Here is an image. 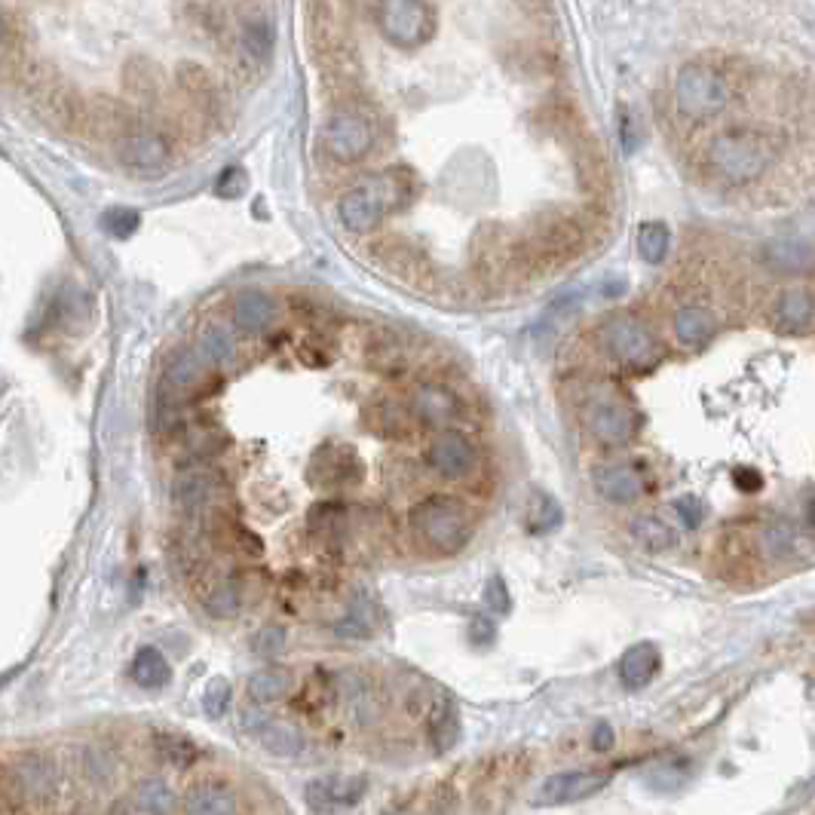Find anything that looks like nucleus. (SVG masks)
Here are the masks:
<instances>
[{"mask_svg": "<svg viewBox=\"0 0 815 815\" xmlns=\"http://www.w3.org/2000/svg\"><path fill=\"white\" fill-rule=\"evenodd\" d=\"M629 531H632V540L638 546H644L647 552H665V549H671L678 543L675 527L665 524L659 515H638L629 524Z\"/></svg>", "mask_w": 815, "mask_h": 815, "instance_id": "obj_26", "label": "nucleus"}, {"mask_svg": "<svg viewBox=\"0 0 815 815\" xmlns=\"http://www.w3.org/2000/svg\"><path fill=\"white\" fill-rule=\"evenodd\" d=\"M583 423L589 429V436L601 445H626L632 442V436L638 433V414L622 405L619 399H592L586 408H583Z\"/></svg>", "mask_w": 815, "mask_h": 815, "instance_id": "obj_9", "label": "nucleus"}, {"mask_svg": "<svg viewBox=\"0 0 815 815\" xmlns=\"http://www.w3.org/2000/svg\"><path fill=\"white\" fill-rule=\"evenodd\" d=\"M613 779V770H573V773H555L549 776L537 794H534V806H564V803H577L586 800L592 794H598L601 788H607Z\"/></svg>", "mask_w": 815, "mask_h": 815, "instance_id": "obj_11", "label": "nucleus"}, {"mask_svg": "<svg viewBox=\"0 0 815 815\" xmlns=\"http://www.w3.org/2000/svg\"><path fill=\"white\" fill-rule=\"evenodd\" d=\"M108 815H129V809H126V806H123V803H114V806H111V812H108Z\"/></svg>", "mask_w": 815, "mask_h": 815, "instance_id": "obj_51", "label": "nucleus"}, {"mask_svg": "<svg viewBox=\"0 0 815 815\" xmlns=\"http://www.w3.org/2000/svg\"><path fill=\"white\" fill-rule=\"evenodd\" d=\"M405 411L396 408L393 402H377L371 411H368V426L371 433L377 436H387V439H399V436H408V426H405Z\"/></svg>", "mask_w": 815, "mask_h": 815, "instance_id": "obj_35", "label": "nucleus"}, {"mask_svg": "<svg viewBox=\"0 0 815 815\" xmlns=\"http://www.w3.org/2000/svg\"><path fill=\"white\" fill-rule=\"evenodd\" d=\"M595 491L616 503L626 506L647 494V472L638 463H610L595 472Z\"/></svg>", "mask_w": 815, "mask_h": 815, "instance_id": "obj_14", "label": "nucleus"}, {"mask_svg": "<svg viewBox=\"0 0 815 815\" xmlns=\"http://www.w3.org/2000/svg\"><path fill=\"white\" fill-rule=\"evenodd\" d=\"M362 797V782L350 779H316L307 788V800L316 812H331L338 806H350Z\"/></svg>", "mask_w": 815, "mask_h": 815, "instance_id": "obj_21", "label": "nucleus"}, {"mask_svg": "<svg viewBox=\"0 0 815 815\" xmlns=\"http://www.w3.org/2000/svg\"><path fill=\"white\" fill-rule=\"evenodd\" d=\"M224 488V478L209 469V466H194V469H184L175 485H172V497L178 506L184 509H200L203 503H209L218 491Z\"/></svg>", "mask_w": 815, "mask_h": 815, "instance_id": "obj_16", "label": "nucleus"}, {"mask_svg": "<svg viewBox=\"0 0 815 815\" xmlns=\"http://www.w3.org/2000/svg\"><path fill=\"white\" fill-rule=\"evenodd\" d=\"M733 485L745 494H757L763 488V475L751 466H739V469H733Z\"/></svg>", "mask_w": 815, "mask_h": 815, "instance_id": "obj_45", "label": "nucleus"}, {"mask_svg": "<svg viewBox=\"0 0 815 815\" xmlns=\"http://www.w3.org/2000/svg\"><path fill=\"white\" fill-rule=\"evenodd\" d=\"M187 815H236V797L227 785H200L187 794Z\"/></svg>", "mask_w": 815, "mask_h": 815, "instance_id": "obj_25", "label": "nucleus"}, {"mask_svg": "<svg viewBox=\"0 0 815 815\" xmlns=\"http://www.w3.org/2000/svg\"><path fill=\"white\" fill-rule=\"evenodd\" d=\"M776 325L785 334H806L812 328V316H815V304H812V292L809 289H788L779 295L776 301Z\"/></svg>", "mask_w": 815, "mask_h": 815, "instance_id": "obj_17", "label": "nucleus"}, {"mask_svg": "<svg viewBox=\"0 0 815 815\" xmlns=\"http://www.w3.org/2000/svg\"><path fill=\"white\" fill-rule=\"evenodd\" d=\"M659 650H656V644H635V647H629L626 653H622V659H619V678H622V684H626L629 690H641V687H647L653 678H656V671H659Z\"/></svg>", "mask_w": 815, "mask_h": 815, "instance_id": "obj_18", "label": "nucleus"}, {"mask_svg": "<svg viewBox=\"0 0 815 815\" xmlns=\"http://www.w3.org/2000/svg\"><path fill=\"white\" fill-rule=\"evenodd\" d=\"M717 331V319L708 307L702 304H684L675 313V338L684 347H702L714 338Z\"/></svg>", "mask_w": 815, "mask_h": 815, "instance_id": "obj_19", "label": "nucleus"}, {"mask_svg": "<svg viewBox=\"0 0 815 815\" xmlns=\"http://www.w3.org/2000/svg\"><path fill=\"white\" fill-rule=\"evenodd\" d=\"M417 190H420V181L411 169H402V166L387 169L350 187L338 203V218L344 221L347 230L368 233L390 212L405 209L414 200Z\"/></svg>", "mask_w": 815, "mask_h": 815, "instance_id": "obj_1", "label": "nucleus"}, {"mask_svg": "<svg viewBox=\"0 0 815 815\" xmlns=\"http://www.w3.org/2000/svg\"><path fill=\"white\" fill-rule=\"evenodd\" d=\"M292 690V671L289 668H261L249 678V696L261 705L282 699Z\"/></svg>", "mask_w": 815, "mask_h": 815, "instance_id": "obj_29", "label": "nucleus"}, {"mask_svg": "<svg viewBox=\"0 0 815 815\" xmlns=\"http://www.w3.org/2000/svg\"><path fill=\"white\" fill-rule=\"evenodd\" d=\"M619 135H622V145H626V151H638V120L629 114V111H622V123H619Z\"/></svg>", "mask_w": 815, "mask_h": 815, "instance_id": "obj_48", "label": "nucleus"}, {"mask_svg": "<svg viewBox=\"0 0 815 815\" xmlns=\"http://www.w3.org/2000/svg\"><path fill=\"white\" fill-rule=\"evenodd\" d=\"M760 552L763 558H770V561H785L797 552V527L785 518H776L770 521L760 531Z\"/></svg>", "mask_w": 815, "mask_h": 815, "instance_id": "obj_27", "label": "nucleus"}, {"mask_svg": "<svg viewBox=\"0 0 815 815\" xmlns=\"http://www.w3.org/2000/svg\"><path fill=\"white\" fill-rule=\"evenodd\" d=\"M135 803L148 815H169L175 809V794L163 779H145L135 788Z\"/></svg>", "mask_w": 815, "mask_h": 815, "instance_id": "obj_33", "label": "nucleus"}, {"mask_svg": "<svg viewBox=\"0 0 815 815\" xmlns=\"http://www.w3.org/2000/svg\"><path fill=\"white\" fill-rule=\"evenodd\" d=\"M374 145V132L371 123L356 114V111H338L331 114L325 123V148L334 160L341 163H359L362 157H368Z\"/></svg>", "mask_w": 815, "mask_h": 815, "instance_id": "obj_10", "label": "nucleus"}, {"mask_svg": "<svg viewBox=\"0 0 815 815\" xmlns=\"http://www.w3.org/2000/svg\"><path fill=\"white\" fill-rule=\"evenodd\" d=\"M344 515L341 503H319L310 512V534L322 543H338L344 537Z\"/></svg>", "mask_w": 815, "mask_h": 815, "instance_id": "obj_32", "label": "nucleus"}, {"mask_svg": "<svg viewBox=\"0 0 815 815\" xmlns=\"http://www.w3.org/2000/svg\"><path fill=\"white\" fill-rule=\"evenodd\" d=\"M598 341L616 365L629 371H650L665 356L656 334L641 319L626 313L607 316L598 328Z\"/></svg>", "mask_w": 815, "mask_h": 815, "instance_id": "obj_4", "label": "nucleus"}, {"mask_svg": "<svg viewBox=\"0 0 815 815\" xmlns=\"http://www.w3.org/2000/svg\"><path fill=\"white\" fill-rule=\"evenodd\" d=\"M613 742H616V736H613L610 724H598V727H595V733H592V745H595V751H610V748H613Z\"/></svg>", "mask_w": 815, "mask_h": 815, "instance_id": "obj_50", "label": "nucleus"}, {"mask_svg": "<svg viewBox=\"0 0 815 815\" xmlns=\"http://www.w3.org/2000/svg\"><path fill=\"white\" fill-rule=\"evenodd\" d=\"M160 751H163L166 760H172L175 766H187L190 760L197 757V748L190 745L187 739H178V736H160Z\"/></svg>", "mask_w": 815, "mask_h": 815, "instance_id": "obj_43", "label": "nucleus"}, {"mask_svg": "<svg viewBox=\"0 0 815 815\" xmlns=\"http://www.w3.org/2000/svg\"><path fill=\"white\" fill-rule=\"evenodd\" d=\"M243 50L255 59V62H267L273 56V46H276V28L267 16H252L243 22Z\"/></svg>", "mask_w": 815, "mask_h": 815, "instance_id": "obj_28", "label": "nucleus"}, {"mask_svg": "<svg viewBox=\"0 0 815 815\" xmlns=\"http://www.w3.org/2000/svg\"><path fill=\"white\" fill-rule=\"evenodd\" d=\"M368 362L380 374H399V371H405V353H402V347L396 341H390V344H377L374 341L371 350H368Z\"/></svg>", "mask_w": 815, "mask_h": 815, "instance_id": "obj_39", "label": "nucleus"}, {"mask_svg": "<svg viewBox=\"0 0 815 815\" xmlns=\"http://www.w3.org/2000/svg\"><path fill=\"white\" fill-rule=\"evenodd\" d=\"M763 261L779 273H809L812 270V249L800 239H776L763 246Z\"/></svg>", "mask_w": 815, "mask_h": 815, "instance_id": "obj_23", "label": "nucleus"}, {"mask_svg": "<svg viewBox=\"0 0 815 815\" xmlns=\"http://www.w3.org/2000/svg\"><path fill=\"white\" fill-rule=\"evenodd\" d=\"M583 246V227L577 218L570 215H549L543 221H537L534 227V239H531V255L537 264H564L577 255V249Z\"/></svg>", "mask_w": 815, "mask_h": 815, "instance_id": "obj_8", "label": "nucleus"}, {"mask_svg": "<svg viewBox=\"0 0 815 815\" xmlns=\"http://www.w3.org/2000/svg\"><path fill=\"white\" fill-rule=\"evenodd\" d=\"M485 601H488V607H491L494 613H509L512 598H509V589H506V583H503L500 577H494V580L488 583V589H485Z\"/></svg>", "mask_w": 815, "mask_h": 815, "instance_id": "obj_44", "label": "nucleus"}, {"mask_svg": "<svg viewBox=\"0 0 815 815\" xmlns=\"http://www.w3.org/2000/svg\"><path fill=\"white\" fill-rule=\"evenodd\" d=\"M429 733L436 736V742L442 748L454 745V739H457V711H454V705L448 699H439L436 708L429 711Z\"/></svg>", "mask_w": 815, "mask_h": 815, "instance_id": "obj_38", "label": "nucleus"}, {"mask_svg": "<svg viewBox=\"0 0 815 815\" xmlns=\"http://www.w3.org/2000/svg\"><path fill=\"white\" fill-rule=\"evenodd\" d=\"M377 28L399 50H417L420 43L433 37L436 28V10L414 0H387L374 10Z\"/></svg>", "mask_w": 815, "mask_h": 815, "instance_id": "obj_6", "label": "nucleus"}, {"mask_svg": "<svg viewBox=\"0 0 815 815\" xmlns=\"http://www.w3.org/2000/svg\"><path fill=\"white\" fill-rule=\"evenodd\" d=\"M206 368H203V359L194 353V350H181L172 356L169 368H166V383L172 390L184 393V390H194L197 383L203 380Z\"/></svg>", "mask_w": 815, "mask_h": 815, "instance_id": "obj_30", "label": "nucleus"}, {"mask_svg": "<svg viewBox=\"0 0 815 815\" xmlns=\"http://www.w3.org/2000/svg\"><path fill=\"white\" fill-rule=\"evenodd\" d=\"M246 187H249V178H246L243 169H236V166H233V169H224L221 178H218V184H215L218 197H224V200L243 197V194H246Z\"/></svg>", "mask_w": 815, "mask_h": 815, "instance_id": "obj_42", "label": "nucleus"}, {"mask_svg": "<svg viewBox=\"0 0 815 815\" xmlns=\"http://www.w3.org/2000/svg\"><path fill=\"white\" fill-rule=\"evenodd\" d=\"M475 463H478V454L469 436L457 433V429H442V433L426 445V466L436 475L448 478V482H460V478L472 475Z\"/></svg>", "mask_w": 815, "mask_h": 815, "instance_id": "obj_12", "label": "nucleus"}, {"mask_svg": "<svg viewBox=\"0 0 815 815\" xmlns=\"http://www.w3.org/2000/svg\"><path fill=\"white\" fill-rule=\"evenodd\" d=\"M362 478L359 454L344 442H325L313 451L307 466V482L316 491H341Z\"/></svg>", "mask_w": 815, "mask_h": 815, "instance_id": "obj_7", "label": "nucleus"}, {"mask_svg": "<svg viewBox=\"0 0 815 815\" xmlns=\"http://www.w3.org/2000/svg\"><path fill=\"white\" fill-rule=\"evenodd\" d=\"M411 414L426 426H445L460 414V402L445 383H420L411 396Z\"/></svg>", "mask_w": 815, "mask_h": 815, "instance_id": "obj_15", "label": "nucleus"}, {"mask_svg": "<svg viewBox=\"0 0 815 815\" xmlns=\"http://www.w3.org/2000/svg\"><path fill=\"white\" fill-rule=\"evenodd\" d=\"M117 157L132 175H160L169 166V145L157 132H132L120 141Z\"/></svg>", "mask_w": 815, "mask_h": 815, "instance_id": "obj_13", "label": "nucleus"}, {"mask_svg": "<svg viewBox=\"0 0 815 815\" xmlns=\"http://www.w3.org/2000/svg\"><path fill=\"white\" fill-rule=\"evenodd\" d=\"M671 246V233L662 221H647L638 230V252L647 264H659L668 255Z\"/></svg>", "mask_w": 815, "mask_h": 815, "instance_id": "obj_36", "label": "nucleus"}, {"mask_svg": "<svg viewBox=\"0 0 815 815\" xmlns=\"http://www.w3.org/2000/svg\"><path fill=\"white\" fill-rule=\"evenodd\" d=\"M282 629H264L258 638H255V653H261V656H273V653H279L282 650Z\"/></svg>", "mask_w": 815, "mask_h": 815, "instance_id": "obj_47", "label": "nucleus"}, {"mask_svg": "<svg viewBox=\"0 0 815 815\" xmlns=\"http://www.w3.org/2000/svg\"><path fill=\"white\" fill-rule=\"evenodd\" d=\"M141 224V215L135 209H123V206H114L102 215V227L114 236V239H129Z\"/></svg>", "mask_w": 815, "mask_h": 815, "instance_id": "obj_40", "label": "nucleus"}, {"mask_svg": "<svg viewBox=\"0 0 815 815\" xmlns=\"http://www.w3.org/2000/svg\"><path fill=\"white\" fill-rule=\"evenodd\" d=\"M561 506H558V500L555 497H549V494H543V491H537L534 497H531V506H527V531L531 534H549V531H555V527L561 524Z\"/></svg>", "mask_w": 815, "mask_h": 815, "instance_id": "obj_34", "label": "nucleus"}, {"mask_svg": "<svg viewBox=\"0 0 815 815\" xmlns=\"http://www.w3.org/2000/svg\"><path fill=\"white\" fill-rule=\"evenodd\" d=\"M132 681L145 690H160L172 681V668L157 647H141L132 659Z\"/></svg>", "mask_w": 815, "mask_h": 815, "instance_id": "obj_24", "label": "nucleus"}, {"mask_svg": "<svg viewBox=\"0 0 815 815\" xmlns=\"http://www.w3.org/2000/svg\"><path fill=\"white\" fill-rule=\"evenodd\" d=\"M730 102V83L727 77L705 65V62H690L681 68L675 80V108L684 120L690 123H705L714 120Z\"/></svg>", "mask_w": 815, "mask_h": 815, "instance_id": "obj_5", "label": "nucleus"}, {"mask_svg": "<svg viewBox=\"0 0 815 815\" xmlns=\"http://www.w3.org/2000/svg\"><path fill=\"white\" fill-rule=\"evenodd\" d=\"M200 359L209 362V365H218V368H230L233 359H236V350H233V341H230V334L209 322L203 331H200Z\"/></svg>", "mask_w": 815, "mask_h": 815, "instance_id": "obj_31", "label": "nucleus"}, {"mask_svg": "<svg viewBox=\"0 0 815 815\" xmlns=\"http://www.w3.org/2000/svg\"><path fill=\"white\" fill-rule=\"evenodd\" d=\"M258 739L261 745L270 751V754H279V757H292L304 748V739L298 736V730H292L289 724H279V721H270L267 714H255V724H246Z\"/></svg>", "mask_w": 815, "mask_h": 815, "instance_id": "obj_22", "label": "nucleus"}, {"mask_svg": "<svg viewBox=\"0 0 815 815\" xmlns=\"http://www.w3.org/2000/svg\"><path fill=\"white\" fill-rule=\"evenodd\" d=\"M411 531L439 555H454L472 540V515L469 509L451 494H429L414 503Z\"/></svg>", "mask_w": 815, "mask_h": 815, "instance_id": "obj_3", "label": "nucleus"}, {"mask_svg": "<svg viewBox=\"0 0 815 815\" xmlns=\"http://www.w3.org/2000/svg\"><path fill=\"white\" fill-rule=\"evenodd\" d=\"M494 635H497V629H494V622L488 619V616H475L472 619V626H469V638H472V644H491L494 641Z\"/></svg>", "mask_w": 815, "mask_h": 815, "instance_id": "obj_46", "label": "nucleus"}, {"mask_svg": "<svg viewBox=\"0 0 815 815\" xmlns=\"http://www.w3.org/2000/svg\"><path fill=\"white\" fill-rule=\"evenodd\" d=\"M675 509L681 512V518H684L687 527H696V524L702 521V506L696 503V497H681V500H675Z\"/></svg>", "mask_w": 815, "mask_h": 815, "instance_id": "obj_49", "label": "nucleus"}, {"mask_svg": "<svg viewBox=\"0 0 815 815\" xmlns=\"http://www.w3.org/2000/svg\"><path fill=\"white\" fill-rule=\"evenodd\" d=\"M276 319V304L270 301V295L264 292H243L236 295L233 301V322L239 331L246 334H258L264 328H270Z\"/></svg>", "mask_w": 815, "mask_h": 815, "instance_id": "obj_20", "label": "nucleus"}, {"mask_svg": "<svg viewBox=\"0 0 815 815\" xmlns=\"http://www.w3.org/2000/svg\"><path fill=\"white\" fill-rule=\"evenodd\" d=\"M776 148L754 126H730L708 145V166L730 184H751L773 166Z\"/></svg>", "mask_w": 815, "mask_h": 815, "instance_id": "obj_2", "label": "nucleus"}, {"mask_svg": "<svg viewBox=\"0 0 815 815\" xmlns=\"http://www.w3.org/2000/svg\"><path fill=\"white\" fill-rule=\"evenodd\" d=\"M227 708H230V684L224 678H212L203 693V711L209 717H224Z\"/></svg>", "mask_w": 815, "mask_h": 815, "instance_id": "obj_41", "label": "nucleus"}, {"mask_svg": "<svg viewBox=\"0 0 815 815\" xmlns=\"http://www.w3.org/2000/svg\"><path fill=\"white\" fill-rule=\"evenodd\" d=\"M0 34H4V16H0Z\"/></svg>", "mask_w": 815, "mask_h": 815, "instance_id": "obj_52", "label": "nucleus"}, {"mask_svg": "<svg viewBox=\"0 0 815 815\" xmlns=\"http://www.w3.org/2000/svg\"><path fill=\"white\" fill-rule=\"evenodd\" d=\"M239 604H243V598H239V589H236V583H230V580L215 583V586L209 589V595H206V610H209L215 619H230V616H236V613H239Z\"/></svg>", "mask_w": 815, "mask_h": 815, "instance_id": "obj_37", "label": "nucleus"}]
</instances>
